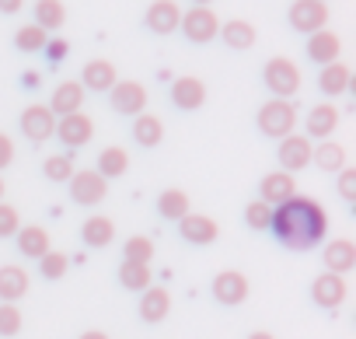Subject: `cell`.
<instances>
[{
	"label": "cell",
	"mask_w": 356,
	"mask_h": 339,
	"mask_svg": "<svg viewBox=\"0 0 356 339\" xmlns=\"http://www.w3.org/2000/svg\"><path fill=\"white\" fill-rule=\"evenodd\" d=\"M42 53L49 56V63H60V60H67V53H70V42H67V39H49Z\"/></svg>",
	"instance_id": "42"
},
{
	"label": "cell",
	"mask_w": 356,
	"mask_h": 339,
	"mask_svg": "<svg viewBox=\"0 0 356 339\" xmlns=\"http://www.w3.org/2000/svg\"><path fill=\"white\" fill-rule=\"evenodd\" d=\"M171 105L182 109V112H196L207 105V84L200 77H175L171 81Z\"/></svg>",
	"instance_id": "9"
},
{
	"label": "cell",
	"mask_w": 356,
	"mask_h": 339,
	"mask_svg": "<svg viewBox=\"0 0 356 339\" xmlns=\"http://www.w3.org/2000/svg\"><path fill=\"white\" fill-rule=\"evenodd\" d=\"M339 53H342V39H339L335 32L321 29V32L307 36V60H311V63L328 67V63H335V60H339Z\"/></svg>",
	"instance_id": "17"
},
{
	"label": "cell",
	"mask_w": 356,
	"mask_h": 339,
	"mask_svg": "<svg viewBox=\"0 0 356 339\" xmlns=\"http://www.w3.org/2000/svg\"><path fill=\"white\" fill-rule=\"evenodd\" d=\"M0 200H4V179H0Z\"/></svg>",
	"instance_id": "49"
},
{
	"label": "cell",
	"mask_w": 356,
	"mask_h": 339,
	"mask_svg": "<svg viewBox=\"0 0 356 339\" xmlns=\"http://www.w3.org/2000/svg\"><path fill=\"white\" fill-rule=\"evenodd\" d=\"M108 105L119 116H140L147 112V88L140 81H115L108 88Z\"/></svg>",
	"instance_id": "7"
},
{
	"label": "cell",
	"mask_w": 356,
	"mask_h": 339,
	"mask_svg": "<svg viewBox=\"0 0 356 339\" xmlns=\"http://www.w3.org/2000/svg\"><path fill=\"white\" fill-rule=\"evenodd\" d=\"M29 294V269L25 266H0V301L15 304Z\"/></svg>",
	"instance_id": "22"
},
{
	"label": "cell",
	"mask_w": 356,
	"mask_h": 339,
	"mask_svg": "<svg viewBox=\"0 0 356 339\" xmlns=\"http://www.w3.org/2000/svg\"><path fill=\"white\" fill-rule=\"evenodd\" d=\"M35 25L42 32H56L67 25V8L63 0H35Z\"/></svg>",
	"instance_id": "31"
},
{
	"label": "cell",
	"mask_w": 356,
	"mask_h": 339,
	"mask_svg": "<svg viewBox=\"0 0 356 339\" xmlns=\"http://www.w3.org/2000/svg\"><path fill=\"white\" fill-rule=\"evenodd\" d=\"M15 161V140L8 136V133H0V172Z\"/></svg>",
	"instance_id": "43"
},
{
	"label": "cell",
	"mask_w": 356,
	"mask_h": 339,
	"mask_svg": "<svg viewBox=\"0 0 356 339\" xmlns=\"http://www.w3.org/2000/svg\"><path fill=\"white\" fill-rule=\"evenodd\" d=\"M311 161L321 168V172H342L346 168V147L342 143H335V140H321L314 150H311Z\"/></svg>",
	"instance_id": "29"
},
{
	"label": "cell",
	"mask_w": 356,
	"mask_h": 339,
	"mask_svg": "<svg viewBox=\"0 0 356 339\" xmlns=\"http://www.w3.org/2000/svg\"><path fill=\"white\" fill-rule=\"evenodd\" d=\"M339 196L342 200H356V168H342L339 172Z\"/></svg>",
	"instance_id": "41"
},
{
	"label": "cell",
	"mask_w": 356,
	"mask_h": 339,
	"mask_svg": "<svg viewBox=\"0 0 356 339\" xmlns=\"http://www.w3.org/2000/svg\"><path fill=\"white\" fill-rule=\"evenodd\" d=\"M67 269H70V255H67V252H56V249H49V252L39 259V273H42L46 280H60Z\"/></svg>",
	"instance_id": "36"
},
{
	"label": "cell",
	"mask_w": 356,
	"mask_h": 339,
	"mask_svg": "<svg viewBox=\"0 0 356 339\" xmlns=\"http://www.w3.org/2000/svg\"><path fill=\"white\" fill-rule=\"evenodd\" d=\"M84 95H88V91L81 88V81H63V84H56V91H53V98H49V112H53V116L81 112Z\"/></svg>",
	"instance_id": "19"
},
{
	"label": "cell",
	"mask_w": 356,
	"mask_h": 339,
	"mask_svg": "<svg viewBox=\"0 0 356 339\" xmlns=\"http://www.w3.org/2000/svg\"><path fill=\"white\" fill-rule=\"evenodd\" d=\"M35 84H39V74L29 70V74H25V88H35Z\"/></svg>",
	"instance_id": "46"
},
{
	"label": "cell",
	"mask_w": 356,
	"mask_h": 339,
	"mask_svg": "<svg viewBox=\"0 0 356 339\" xmlns=\"http://www.w3.org/2000/svg\"><path fill=\"white\" fill-rule=\"evenodd\" d=\"M269 221H273V207H269V203L255 200V203H248V207H245V224H248L252 231H266V228H269Z\"/></svg>",
	"instance_id": "38"
},
{
	"label": "cell",
	"mask_w": 356,
	"mask_h": 339,
	"mask_svg": "<svg viewBox=\"0 0 356 339\" xmlns=\"http://www.w3.org/2000/svg\"><path fill=\"white\" fill-rule=\"evenodd\" d=\"M255 123H259V129H262L266 136L283 140V136H290L293 126H297V105L286 102V98H269V102L259 109Z\"/></svg>",
	"instance_id": "2"
},
{
	"label": "cell",
	"mask_w": 356,
	"mask_h": 339,
	"mask_svg": "<svg viewBox=\"0 0 356 339\" xmlns=\"http://www.w3.org/2000/svg\"><path fill=\"white\" fill-rule=\"evenodd\" d=\"M349 84H353V70H349L346 63H339V60L328 63V67H321V74H318V88H321V95H328V98L349 91Z\"/></svg>",
	"instance_id": "26"
},
{
	"label": "cell",
	"mask_w": 356,
	"mask_h": 339,
	"mask_svg": "<svg viewBox=\"0 0 356 339\" xmlns=\"http://www.w3.org/2000/svg\"><path fill=\"white\" fill-rule=\"evenodd\" d=\"M67 186H70V200L77 207H98L108 196V182L95 172V168H91V172H74Z\"/></svg>",
	"instance_id": "6"
},
{
	"label": "cell",
	"mask_w": 356,
	"mask_h": 339,
	"mask_svg": "<svg viewBox=\"0 0 356 339\" xmlns=\"http://www.w3.org/2000/svg\"><path fill=\"white\" fill-rule=\"evenodd\" d=\"M133 140H136L140 147H157V143L164 140V123H161V116L140 112V116L133 119Z\"/></svg>",
	"instance_id": "28"
},
{
	"label": "cell",
	"mask_w": 356,
	"mask_h": 339,
	"mask_svg": "<svg viewBox=\"0 0 356 339\" xmlns=\"http://www.w3.org/2000/svg\"><path fill=\"white\" fill-rule=\"evenodd\" d=\"M269 231L276 235V242L283 249L293 252H307L314 245H321L325 231H328V214L318 200L311 196H290L286 203L273 207V221Z\"/></svg>",
	"instance_id": "1"
},
{
	"label": "cell",
	"mask_w": 356,
	"mask_h": 339,
	"mask_svg": "<svg viewBox=\"0 0 356 339\" xmlns=\"http://www.w3.org/2000/svg\"><path fill=\"white\" fill-rule=\"evenodd\" d=\"M119 283H122L126 290L143 294L147 287H154V273H150V266H143V262H126V259H122V266H119Z\"/></svg>",
	"instance_id": "32"
},
{
	"label": "cell",
	"mask_w": 356,
	"mask_h": 339,
	"mask_svg": "<svg viewBox=\"0 0 356 339\" xmlns=\"http://www.w3.org/2000/svg\"><path fill=\"white\" fill-rule=\"evenodd\" d=\"M126 168H129V154H126V147H105V150L98 154V168H95V172L108 182V179L126 175Z\"/></svg>",
	"instance_id": "30"
},
{
	"label": "cell",
	"mask_w": 356,
	"mask_h": 339,
	"mask_svg": "<svg viewBox=\"0 0 356 339\" xmlns=\"http://www.w3.org/2000/svg\"><path fill=\"white\" fill-rule=\"evenodd\" d=\"M262 81L266 88L273 91V98H293L300 91V67L286 56H273L266 67H262Z\"/></svg>",
	"instance_id": "3"
},
{
	"label": "cell",
	"mask_w": 356,
	"mask_h": 339,
	"mask_svg": "<svg viewBox=\"0 0 356 339\" xmlns=\"http://www.w3.org/2000/svg\"><path fill=\"white\" fill-rule=\"evenodd\" d=\"M81 339H108V336H105L102 329H84V332H81Z\"/></svg>",
	"instance_id": "45"
},
{
	"label": "cell",
	"mask_w": 356,
	"mask_h": 339,
	"mask_svg": "<svg viewBox=\"0 0 356 339\" xmlns=\"http://www.w3.org/2000/svg\"><path fill=\"white\" fill-rule=\"evenodd\" d=\"M22 133L32 140V143H42L56 133V116L49 112V105H29L22 112Z\"/></svg>",
	"instance_id": "11"
},
{
	"label": "cell",
	"mask_w": 356,
	"mask_h": 339,
	"mask_svg": "<svg viewBox=\"0 0 356 339\" xmlns=\"http://www.w3.org/2000/svg\"><path fill=\"white\" fill-rule=\"evenodd\" d=\"M311 301L318 304V308H339L342 301H346V276H339V273H321L314 283H311Z\"/></svg>",
	"instance_id": "15"
},
{
	"label": "cell",
	"mask_w": 356,
	"mask_h": 339,
	"mask_svg": "<svg viewBox=\"0 0 356 339\" xmlns=\"http://www.w3.org/2000/svg\"><path fill=\"white\" fill-rule=\"evenodd\" d=\"M143 22L154 36H171V32H178L182 8H178L175 0H154V4L147 8V15H143Z\"/></svg>",
	"instance_id": "12"
},
{
	"label": "cell",
	"mask_w": 356,
	"mask_h": 339,
	"mask_svg": "<svg viewBox=\"0 0 356 339\" xmlns=\"http://www.w3.org/2000/svg\"><path fill=\"white\" fill-rule=\"evenodd\" d=\"M22 228V217L11 203H0V238H15Z\"/></svg>",
	"instance_id": "40"
},
{
	"label": "cell",
	"mask_w": 356,
	"mask_h": 339,
	"mask_svg": "<svg viewBox=\"0 0 356 339\" xmlns=\"http://www.w3.org/2000/svg\"><path fill=\"white\" fill-rule=\"evenodd\" d=\"M353 266H356V245H353L349 238H339V242H332V245L325 249V269H328V273L346 276Z\"/></svg>",
	"instance_id": "27"
},
{
	"label": "cell",
	"mask_w": 356,
	"mask_h": 339,
	"mask_svg": "<svg viewBox=\"0 0 356 339\" xmlns=\"http://www.w3.org/2000/svg\"><path fill=\"white\" fill-rule=\"evenodd\" d=\"M53 136H60L67 147H84L95 136V123L84 112H70V116H60L56 119V133Z\"/></svg>",
	"instance_id": "10"
},
{
	"label": "cell",
	"mask_w": 356,
	"mask_h": 339,
	"mask_svg": "<svg viewBox=\"0 0 356 339\" xmlns=\"http://www.w3.org/2000/svg\"><path fill=\"white\" fill-rule=\"evenodd\" d=\"M18 252L25 259H42L49 252V231L42 224H29V228H18Z\"/></svg>",
	"instance_id": "25"
},
{
	"label": "cell",
	"mask_w": 356,
	"mask_h": 339,
	"mask_svg": "<svg viewBox=\"0 0 356 339\" xmlns=\"http://www.w3.org/2000/svg\"><path fill=\"white\" fill-rule=\"evenodd\" d=\"M81 238H84L88 249H105V245H112V238H115V224H112V217H105V214H91V217L84 221V228H81Z\"/></svg>",
	"instance_id": "24"
},
{
	"label": "cell",
	"mask_w": 356,
	"mask_h": 339,
	"mask_svg": "<svg viewBox=\"0 0 356 339\" xmlns=\"http://www.w3.org/2000/svg\"><path fill=\"white\" fill-rule=\"evenodd\" d=\"M335 126H339V109L335 105H328V102H321V105H314L311 112H307V140H328L332 133H335Z\"/></svg>",
	"instance_id": "20"
},
{
	"label": "cell",
	"mask_w": 356,
	"mask_h": 339,
	"mask_svg": "<svg viewBox=\"0 0 356 339\" xmlns=\"http://www.w3.org/2000/svg\"><path fill=\"white\" fill-rule=\"evenodd\" d=\"M248 339H276V336H273V332H262V329H259V332H252Z\"/></svg>",
	"instance_id": "47"
},
{
	"label": "cell",
	"mask_w": 356,
	"mask_h": 339,
	"mask_svg": "<svg viewBox=\"0 0 356 339\" xmlns=\"http://www.w3.org/2000/svg\"><path fill=\"white\" fill-rule=\"evenodd\" d=\"M25 8V0H0V15H18Z\"/></svg>",
	"instance_id": "44"
},
{
	"label": "cell",
	"mask_w": 356,
	"mask_h": 339,
	"mask_svg": "<svg viewBox=\"0 0 356 339\" xmlns=\"http://www.w3.org/2000/svg\"><path fill=\"white\" fill-rule=\"evenodd\" d=\"M46 42H49V32H42L35 22H32V25H22V29L15 32V46H18L22 53H42Z\"/></svg>",
	"instance_id": "34"
},
{
	"label": "cell",
	"mask_w": 356,
	"mask_h": 339,
	"mask_svg": "<svg viewBox=\"0 0 356 339\" xmlns=\"http://www.w3.org/2000/svg\"><path fill=\"white\" fill-rule=\"evenodd\" d=\"M74 172H77V168H74V157L70 154H53V157L42 161V175L49 182H70Z\"/></svg>",
	"instance_id": "35"
},
{
	"label": "cell",
	"mask_w": 356,
	"mask_h": 339,
	"mask_svg": "<svg viewBox=\"0 0 356 339\" xmlns=\"http://www.w3.org/2000/svg\"><path fill=\"white\" fill-rule=\"evenodd\" d=\"M231 49H252L255 46V39H259V32H255V25L252 22H245V18H231V22H220V32H217Z\"/></svg>",
	"instance_id": "23"
},
{
	"label": "cell",
	"mask_w": 356,
	"mask_h": 339,
	"mask_svg": "<svg viewBox=\"0 0 356 339\" xmlns=\"http://www.w3.org/2000/svg\"><path fill=\"white\" fill-rule=\"evenodd\" d=\"M122 255H126V262H143V266H150V259H154V245H150V238L136 235V238H129V242L122 245Z\"/></svg>",
	"instance_id": "37"
},
{
	"label": "cell",
	"mask_w": 356,
	"mask_h": 339,
	"mask_svg": "<svg viewBox=\"0 0 356 339\" xmlns=\"http://www.w3.org/2000/svg\"><path fill=\"white\" fill-rule=\"evenodd\" d=\"M168 311H171V294H168L164 287H147V290L140 294V318H143V322L157 325V322L168 318Z\"/></svg>",
	"instance_id": "21"
},
{
	"label": "cell",
	"mask_w": 356,
	"mask_h": 339,
	"mask_svg": "<svg viewBox=\"0 0 356 339\" xmlns=\"http://www.w3.org/2000/svg\"><path fill=\"white\" fill-rule=\"evenodd\" d=\"M157 214L168 217V221H182L189 214V196L182 189H164L157 196Z\"/></svg>",
	"instance_id": "33"
},
{
	"label": "cell",
	"mask_w": 356,
	"mask_h": 339,
	"mask_svg": "<svg viewBox=\"0 0 356 339\" xmlns=\"http://www.w3.org/2000/svg\"><path fill=\"white\" fill-rule=\"evenodd\" d=\"M286 22H290L293 32L314 36V32H321L328 25V4H321V0H293Z\"/></svg>",
	"instance_id": "5"
},
{
	"label": "cell",
	"mask_w": 356,
	"mask_h": 339,
	"mask_svg": "<svg viewBox=\"0 0 356 339\" xmlns=\"http://www.w3.org/2000/svg\"><path fill=\"white\" fill-rule=\"evenodd\" d=\"M18 332H22L18 304H0V336H18Z\"/></svg>",
	"instance_id": "39"
},
{
	"label": "cell",
	"mask_w": 356,
	"mask_h": 339,
	"mask_svg": "<svg viewBox=\"0 0 356 339\" xmlns=\"http://www.w3.org/2000/svg\"><path fill=\"white\" fill-rule=\"evenodd\" d=\"M178 235H182L189 245H210V242H217L220 228L207 214H186L182 221H178Z\"/></svg>",
	"instance_id": "16"
},
{
	"label": "cell",
	"mask_w": 356,
	"mask_h": 339,
	"mask_svg": "<svg viewBox=\"0 0 356 339\" xmlns=\"http://www.w3.org/2000/svg\"><path fill=\"white\" fill-rule=\"evenodd\" d=\"M321 4H325V0H321Z\"/></svg>",
	"instance_id": "50"
},
{
	"label": "cell",
	"mask_w": 356,
	"mask_h": 339,
	"mask_svg": "<svg viewBox=\"0 0 356 339\" xmlns=\"http://www.w3.org/2000/svg\"><path fill=\"white\" fill-rule=\"evenodd\" d=\"M178 29H182V36H186L189 42L207 46V42L217 39V32H220V18H217L210 8H189V11L182 15V22H178Z\"/></svg>",
	"instance_id": "4"
},
{
	"label": "cell",
	"mask_w": 356,
	"mask_h": 339,
	"mask_svg": "<svg viewBox=\"0 0 356 339\" xmlns=\"http://www.w3.org/2000/svg\"><path fill=\"white\" fill-rule=\"evenodd\" d=\"M115 81H119V74H115L112 60H88L84 70H81V88L84 91H102L105 95Z\"/></svg>",
	"instance_id": "18"
},
{
	"label": "cell",
	"mask_w": 356,
	"mask_h": 339,
	"mask_svg": "<svg viewBox=\"0 0 356 339\" xmlns=\"http://www.w3.org/2000/svg\"><path fill=\"white\" fill-rule=\"evenodd\" d=\"M290 196H297V179L290 172H269V175H262V182H259V200L262 203L280 207Z\"/></svg>",
	"instance_id": "13"
},
{
	"label": "cell",
	"mask_w": 356,
	"mask_h": 339,
	"mask_svg": "<svg viewBox=\"0 0 356 339\" xmlns=\"http://www.w3.org/2000/svg\"><path fill=\"white\" fill-rule=\"evenodd\" d=\"M213 297H217L220 304H227V308L241 304V301L248 297V276L238 273V269L217 273V276H213Z\"/></svg>",
	"instance_id": "14"
},
{
	"label": "cell",
	"mask_w": 356,
	"mask_h": 339,
	"mask_svg": "<svg viewBox=\"0 0 356 339\" xmlns=\"http://www.w3.org/2000/svg\"><path fill=\"white\" fill-rule=\"evenodd\" d=\"M311 150H314V143L304 136V133H290V136H283L280 140V164H283V172H304V168L311 164Z\"/></svg>",
	"instance_id": "8"
},
{
	"label": "cell",
	"mask_w": 356,
	"mask_h": 339,
	"mask_svg": "<svg viewBox=\"0 0 356 339\" xmlns=\"http://www.w3.org/2000/svg\"><path fill=\"white\" fill-rule=\"evenodd\" d=\"M193 4H196V8H210V4H213V0H193Z\"/></svg>",
	"instance_id": "48"
}]
</instances>
